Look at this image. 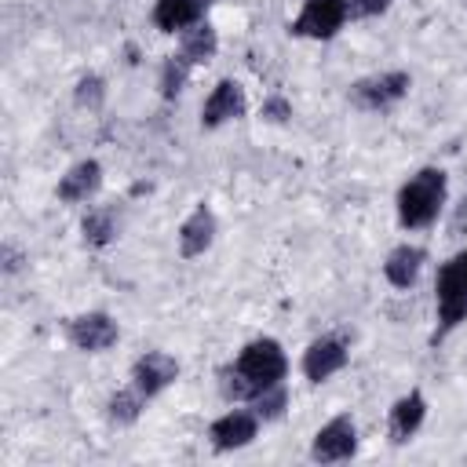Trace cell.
<instances>
[{"instance_id": "1", "label": "cell", "mask_w": 467, "mask_h": 467, "mask_svg": "<svg viewBox=\"0 0 467 467\" xmlns=\"http://www.w3.org/2000/svg\"><path fill=\"white\" fill-rule=\"evenodd\" d=\"M285 372H288V358L281 350L277 339L270 336H259L252 343L241 347V354L219 368V394L226 401H255L263 390L285 383Z\"/></svg>"}, {"instance_id": "2", "label": "cell", "mask_w": 467, "mask_h": 467, "mask_svg": "<svg viewBox=\"0 0 467 467\" xmlns=\"http://www.w3.org/2000/svg\"><path fill=\"white\" fill-rule=\"evenodd\" d=\"M445 197H449V179L441 168L427 164L420 168L412 179L401 182L398 190V223L405 230H427L431 223H438L441 208H445Z\"/></svg>"}, {"instance_id": "3", "label": "cell", "mask_w": 467, "mask_h": 467, "mask_svg": "<svg viewBox=\"0 0 467 467\" xmlns=\"http://www.w3.org/2000/svg\"><path fill=\"white\" fill-rule=\"evenodd\" d=\"M434 314H438V325H434V343L445 339L449 332H456L463 321H467V248H460L456 255H449L441 266H438V277H434Z\"/></svg>"}, {"instance_id": "4", "label": "cell", "mask_w": 467, "mask_h": 467, "mask_svg": "<svg viewBox=\"0 0 467 467\" xmlns=\"http://www.w3.org/2000/svg\"><path fill=\"white\" fill-rule=\"evenodd\" d=\"M412 88V77L401 73V69H390V73H372V77H361L350 84L347 99L350 106L365 109V113H383L390 106H398Z\"/></svg>"}, {"instance_id": "5", "label": "cell", "mask_w": 467, "mask_h": 467, "mask_svg": "<svg viewBox=\"0 0 467 467\" xmlns=\"http://www.w3.org/2000/svg\"><path fill=\"white\" fill-rule=\"evenodd\" d=\"M347 0H303L299 15L288 22V33L303 40H332L347 26Z\"/></svg>"}, {"instance_id": "6", "label": "cell", "mask_w": 467, "mask_h": 467, "mask_svg": "<svg viewBox=\"0 0 467 467\" xmlns=\"http://www.w3.org/2000/svg\"><path fill=\"white\" fill-rule=\"evenodd\" d=\"M66 339L84 354H102L120 339V328L106 310H88L66 321Z\"/></svg>"}, {"instance_id": "7", "label": "cell", "mask_w": 467, "mask_h": 467, "mask_svg": "<svg viewBox=\"0 0 467 467\" xmlns=\"http://www.w3.org/2000/svg\"><path fill=\"white\" fill-rule=\"evenodd\" d=\"M354 452H358V427H354V420L347 412L332 416L314 434V445H310V460L314 463H339V460H350Z\"/></svg>"}, {"instance_id": "8", "label": "cell", "mask_w": 467, "mask_h": 467, "mask_svg": "<svg viewBox=\"0 0 467 467\" xmlns=\"http://www.w3.org/2000/svg\"><path fill=\"white\" fill-rule=\"evenodd\" d=\"M179 379V361L164 350H146L142 358H135L131 365V387L142 398H157L164 387H171Z\"/></svg>"}, {"instance_id": "9", "label": "cell", "mask_w": 467, "mask_h": 467, "mask_svg": "<svg viewBox=\"0 0 467 467\" xmlns=\"http://www.w3.org/2000/svg\"><path fill=\"white\" fill-rule=\"evenodd\" d=\"M255 434H259V416L252 409H230V412H223L208 427V438H212V449L215 452L244 449V445H252Z\"/></svg>"}, {"instance_id": "10", "label": "cell", "mask_w": 467, "mask_h": 467, "mask_svg": "<svg viewBox=\"0 0 467 467\" xmlns=\"http://www.w3.org/2000/svg\"><path fill=\"white\" fill-rule=\"evenodd\" d=\"M244 109H248L244 88L234 77H223L201 106V128H219L226 120H237V117H244Z\"/></svg>"}, {"instance_id": "11", "label": "cell", "mask_w": 467, "mask_h": 467, "mask_svg": "<svg viewBox=\"0 0 467 467\" xmlns=\"http://www.w3.org/2000/svg\"><path fill=\"white\" fill-rule=\"evenodd\" d=\"M347 358H350V350H347L343 339L321 336V339H314V343L303 350V376H306L310 383H325L328 376H336V372L347 365Z\"/></svg>"}, {"instance_id": "12", "label": "cell", "mask_w": 467, "mask_h": 467, "mask_svg": "<svg viewBox=\"0 0 467 467\" xmlns=\"http://www.w3.org/2000/svg\"><path fill=\"white\" fill-rule=\"evenodd\" d=\"M423 420H427V398H423L420 390L401 394V398L390 405V416H387V438H390V445L412 441V434L423 427Z\"/></svg>"}, {"instance_id": "13", "label": "cell", "mask_w": 467, "mask_h": 467, "mask_svg": "<svg viewBox=\"0 0 467 467\" xmlns=\"http://www.w3.org/2000/svg\"><path fill=\"white\" fill-rule=\"evenodd\" d=\"M212 241H215V212L208 204H197L179 226V252L182 259H197L212 248Z\"/></svg>"}, {"instance_id": "14", "label": "cell", "mask_w": 467, "mask_h": 467, "mask_svg": "<svg viewBox=\"0 0 467 467\" xmlns=\"http://www.w3.org/2000/svg\"><path fill=\"white\" fill-rule=\"evenodd\" d=\"M99 186H102V164L88 157V161H77V164L58 179L55 193H58L62 204H80V201L95 197Z\"/></svg>"}, {"instance_id": "15", "label": "cell", "mask_w": 467, "mask_h": 467, "mask_svg": "<svg viewBox=\"0 0 467 467\" xmlns=\"http://www.w3.org/2000/svg\"><path fill=\"white\" fill-rule=\"evenodd\" d=\"M208 0H157L153 4V26L161 33H182L197 22H204Z\"/></svg>"}, {"instance_id": "16", "label": "cell", "mask_w": 467, "mask_h": 467, "mask_svg": "<svg viewBox=\"0 0 467 467\" xmlns=\"http://www.w3.org/2000/svg\"><path fill=\"white\" fill-rule=\"evenodd\" d=\"M423 263H427V252L420 244H398V248H390V255L383 263V277L394 288H412L420 270H423Z\"/></svg>"}, {"instance_id": "17", "label": "cell", "mask_w": 467, "mask_h": 467, "mask_svg": "<svg viewBox=\"0 0 467 467\" xmlns=\"http://www.w3.org/2000/svg\"><path fill=\"white\" fill-rule=\"evenodd\" d=\"M219 51V36L208 22H197L190 29L179 33V55L190 62V66H201V62H212Z\"/></svg>"}, {"instance_id": "18", "label": "cell", "mask_w": 467, "mask_h": 467, "mask_svg": "<svg viewBox=\"0 0 467 467\" xmlns=\"http://www.w3.org/2000/svg\"><path fill=\"white\" fill-rule=\"evenodd\" d=\"M80 237L88 248H106L113 244L117 237V219H113V208H95L80 219Z\"/></svg>"}, {"instance_id": "19", "label": "cell", "mask_w": 467, "mask_h": 467, "mask_svg": "<svg viewBox=\"0 0 467 467\" xmlns=\"http://www.w3.org/2000/svg\"><path fill=\"white\" fill-rule=\"evenodd\" d=\"M146 401H150V398H142L135 387H120V390H113V398H109V405H106V416H109V423H117V427H131V423L142 416Z\"/></svg>"}, {"instance_id": "20", "label": "cell", "mask_w": 467, "mask_h": 467, "mask_svg": "<svg viewBox=\"0 0 467 467\" xmlns=\"http://www.w3.org/2000/svg\"><path fill=\"white\" fill-rule=\"evenodd\" d=\"M190 69H193V66H190L182 55H168V58L161 62V73H157V88H161V95H164V99H175V95L186 88Z\"/></svg>"}, {"instance_id": "21", "label": "cell", "mask_w": 467, "mask_h": 467, "mask_svg": "<svg viewBox=\"0 0 467 467\" xmlns=\"http://www.w3.org/2000/svg\"><path fill=\"white\" fill-rule=\"evenodd\" d=\"M73 102H77L80 109H99V106L106 102V80H102L99 73H84V77L77 80V88H73Z\"/></svg>"}, {"instance_id": "22", "label": "cell", "mask_w": 467, "mask_h": 467, "mask_svg": "<svg viewBox=\"0 0 467 467\" xmlns=\"http://www.w3.org/2000/svg\"><path fill=\"white\" fill-rule=\"evenodd\" d=\"M285 405H288V390H285V383H277V387L263 390V394L252 401V412H255L259 420H277V416L285 412Z\"/></svg>"}, {"instance_id": "23", "label": "cell", "mask_w": 467, "mask_h": 467, "mask_svg": "<svg viewBox=\"0 0 467 467\" xmlns=\"http://www.w3.org/2000/svg\"><path fill=\"white\" fill-rule=\"evenodd\" d=\"M259 117L270 120V124H285V120H292V102H288L285 95H266Z\"/></svg>"}, {"instance_id": "24", "label": "cell", "mask_w": 467, "mask_h": 467, "mask_svg": "<svg viewBox=\"0 0 467 467\" xmlns=\"http://www.w3.org/2000/svg\"><path fill=\"white\" fill-rule=\"evenodd\" d=\"M390 7V0H347V11L350 18H376Z\"/></svg>"}, {"instance_id": "25", "label": "cell", "mask_w": 467, "mask_h": 467, "mask_svg": "<svg viewBox=\"0 0 467 467\" xmlns=\"http://www.w3.org/2000/svg\"><path fill=\"white\" fill-rule=\"evenodd\" d=\"M22 266V255L11 248V244H4V274H15Z\"/></svg>"}]
</instances>
